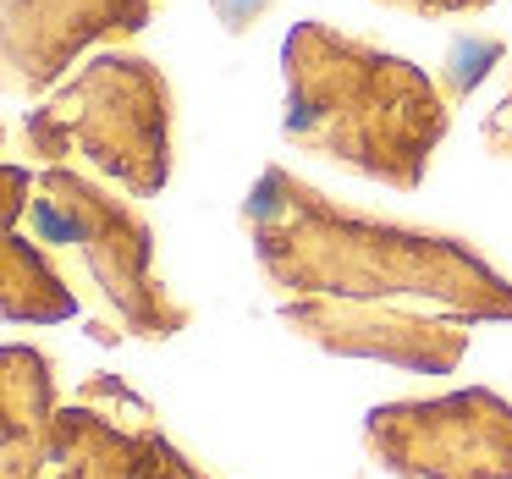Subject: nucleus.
<instances>
[{
	"instance_id": "nucleus-1",
	"label": "nucleus",
	"mask_w": 512,
	"mask_h": 479,
	"mask_svg": "<svg viewBox=\"0 0 512 479\" xmlns=\"http://www.w3.org/2000/svg\"><path fill=\"white\" fill-rule=\"evenodd\" d=\"M34 226L50 237V243H72V237H78V226H72L67 215H56L50 204H39V210H34Z\"/></svg>"
}]
</instances>
